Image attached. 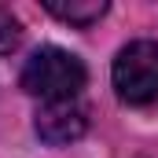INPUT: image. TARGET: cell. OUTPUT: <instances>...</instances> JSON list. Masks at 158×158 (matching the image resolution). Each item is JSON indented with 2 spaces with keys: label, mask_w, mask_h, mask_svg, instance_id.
Segmentation results:
<instances>
[{
  "label": "cell",
  "mask_w": 158,
  "mask_h": 158,
  "mask_svg": "<svg viewBox=\"0 0 158 158\" xmlns=\"http://www.w3.org/2000/svg\"><path fill=\"white\" fill-rule=\"evenodd\" d=\"M44 7L70 26H88V22L107 15V0H70V4L66 0H44Z\"/></svg>",
  "instance_id": "277c9868"
},
{
  "label": "cell",
  "mask_w": 158,
  "mask_h": 158,
  "mask_svg": "<svg viewBox=\"0 0 158 158\" xmlns=\"http://www.w3.org/2000/svg\"><path fill=\"white\" fill-rule=\"evenodd\" d=\"M114 88L132 107L158 103V44L155 40H136V44L118 52V59H114Z\"/></svg>",
  "instance_id": "7a4b0ae2"
},
{
  "label": "cell",
  "mask_w": 158,
  "mask_h": 158,
  "mask_svg": "<svg viewBox=\"0 0 158 158\" xmlns=\"http://www.w3.org/2000/svg\"><path fill=\"white\" fill-rule=\"evenodd\" d=\"M85 63L77 55L63 52V48H40L26 59L22 66V88L30 96H40L48 103H59V99H74L81 88H85Z\"/></svg>",
  "instance_id": "6da1fadb"
},
{
  "label": "cell",
  "mask_w": 158,
  "mask_h": 158,
  "mask_svg": "<svg viewBox=\"0 0 158 158\" xmlns=\"http://www.w3.org/2000/svg\"><path fill=\"white\" fill-rule=\"evenodd\" d=\"M22 37V26H19V19L7 11V7H0V52H11L15 44Z\"/></svg>",
  "instance_id": "5b68a950"
},
{
  "label": "cell",
  "mask_w": 158,
  "mask_h": 158,
  "mask_svg": "<svg viewBox=\"0 0 158 158\" xmlns=\"http://www.w3.org/2000/svg\"><path fill=\"white\" fill-rule=\"evenodd\" d=\"M88 129V114L77 99H59V103H44L37 114V132L44 143H74Z\"/></svg>",
  "instance_id": "3957f363"
}]
</instances>
